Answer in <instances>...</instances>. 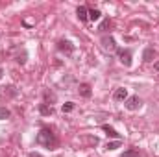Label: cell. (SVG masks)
Returning a JSON list of instances; mask_svg holds the SVG:
<instances>
[{
	"mask_svg": "<svg viewBox=\"0 0 159 157\" xmlns=\"http://www.w3.org/2000/svg\"><path fill=\"white\" fill-rule=\"evenodd\" d=\"M102 129L106 131V135H107V137H111V139H117V141H120V133H117V129H115V128H111L109 124H104V126H102Z\"/></svg>",
	"mask_w": 159,
	"mask_h": 157,
	"instance_id": "cell-7",
	"label": "cell"
},
{
	"mask_svg": "<svg viewBox=\"0 0 159 157\" xmlns=\"http://www.w3.org/2000/svg\"><path fill=\"white\" fill-rule=\"evenodd\" d=\"M126 98H128V91L124 87L115 89V92H113V100L115 102H126Z\"/></svg>",
	"mask_w": 159,
	"mask_h": 157,
	"instance_id": "cell-6",
	"label": "cell"
},
{
	"mask_svg": "<svg viewBox=\"0 0 159 157\" xmlns=\"http://www.w3.org/2000/svg\"><path fill=\"white\" fill-rule=\"evenodd\" d=\"M117 54H119V59L124 67H131V50H128V48H119Z\"/></svg>",
	"mask_w": 159,
	"mask_h": 157,
	"instance_id": "cell-3",
	"label": "cell"
},
{
	"mask_svg": "<svg viewBox=\"0 0 159 157\" xmlns=\"http://www.w3.org/2000/svg\"><path fill=\"white\" fill-rule=\"evenodd\" d=\"M154 56H156L154 48H144V52H143V61L150 63V61H154Z\"/></svg>",
	"mask_w": 159,
	"mask_h": 157,
	"instance_id": "cell-11",
	"label": "cell"
},
{
	"mask_svg": "<svg viewBox=\"0 0 159 157\" xmlns=\"http://www.w3.org/2000/svg\"><path fill=\"white\" fill-rule=\"evenodd\" d=\"M30 157H43V155H41V154H37V152H32V154H30Z\"/></svg>",
	"mask_w": 159,
	"mask_h": 157,
	"instance_id": "cell-19",
	"label": "cell"
},
{
	"mask_svg": "<svg viewBox=\"0 0 159 157\" xmlns=\"http://www.w3.org/2000/svg\"><path fill=\"white\" fill-rule=\"evenodd\" d=\"M76 15H78V19L81 20V22L89 20V9H87L85 6H80L78 9H76Z\"/></svg>",
	"mask_w": 159,
	"mask_h": 157,
	"instance_id": "cell-9",
	"label": "cell"
},
{
	"mask_svg": "<svg viewBox=\"0 0 159 157\" xmlns=\"http://www.w3.org/2000/svg\"><path fill=\"white\" fill-rule=\"evenodd\" d=\"M15 96H17V89H15V85L0 87V100H9V98H15Z\"/></svg>",
	"mask_w": 159,
	"mask_h": 157,
	"instance_id": "cell-4",
	"label": "cell"
},
{
	"mask_svg": "<svg viewBox=\"0 0 159 157\" xmlns=\"http://www.w3.org/2000/svg\"><path fill=\"white\" fill-rule=\"evenodd\" d=\"M100 17H102L100 9H94V7H93V9H89V20H93V22H94V20H98Z\"/></svg>",
	"mask_w": 159,
	"mask_h": 157,
	"instance_id": "cell-13",
	"label": "cell"
},
{
	"mask_svg": "<svg viewBox=\"0 0 159 157\" xmlns=\"http://www.w3.org/2000/svg\"><path fill=\"white\" fill-rule=\"evenodd\" d=\"M2 74H4V70H2V69H0V79H2Z\"/></svg>",
	"mask_w": 159,
	"mask_h": 157,
	"instance_id": "cell-21",
	"label": "cell"
},
{
	"mask_svg": "<svg viewBox=\"0 0 159 157\" xmlns=\"http://www.w3.org/2000/svg\"><path fill=\"white\" fill-rule=\"evenodd\" d=\"M57 50H61V52H65V54H72V52H74V44H72L70 41H59V43H57Z\"/></svg>",
	"mask_w": 159,
	"mask_h": 157,
	"instance_id": "cell-5",
	"label": "cell"
},
{
	"mask_svg": "<svg viewBox=\"0 0 159 157\" xmlns=\"http://www.w3.org/2000/svg\"><path fill=\"white\" fill-rule=\"evenodd\" d=\"M39 113L43 115V117H50V115L54 113V107L48 105L46 102H44V104H39Z\"/></svg>",
	"mask_w": 159,
	"mask_h": 157,
	"instance_id": "cell-10",
	"label": "cell"
},
{
	"mask_svg": "<svg viewBox=\"0 0 159 157\" xmlns=\"http://www.w3.org/2000/svg\"><path fill=\"white\" fill-rule=\"evenodd\" d=\"M107 26H109V19H106V20H104V22H102V24H100V30H102V32H104V30H106V28H107Z\"/></svg>",
	"mask_w": 159,
	"mask_h": 157,
	"instance_id": "cell-18",
	"label": "cell"
},
{
	"mask_svg": "<svg viewBox=\"0 0 159 157\" xmlns=\"http://www.w3.org/2000/svg\"><path fill=\"white\" fill-rule=\"evenodd\" d=\"M9 117H11L9 109H6V107H0V120H7Z\"/></svg>",
	"mask_w": 159,
	"mask_h": 157,
	"instance_id": "cell-15",
	"label": "cell"
},
{
	"mask_svg": "<svg viewBox=\"0 0 159 157\" xmlns=\"http://www.w3.org/2000/svg\"><path fill=\"white\" fill-rule=\"evenodd\" d=\"M107 150H117L120 148V141H113V142H107V146H106Z\"/></svg>",
	"mask_w": 159,
	"mask_h": 157,
	"instance_id": "cell-17",
	"label": "cell"
},
{
	"mask_svg": "<svg viewBox=\"0 0 159 157\" xmlns=\"http://www.w3.org/2000/svg\"><path fill=\"white\" fill-rule=\"evenodd\" d=\"M37 144L41 146H44V148H48V150H56V146H57V137H56V133L52 131V129H48V128H43L39 133H37Z\"/></svg>",
	"mask_w": 159,
	"mask_h": 157,
	"instance_id": "cell-1",
	"label": "cell"
},
{
	"mask_svg": "<svg viewBox=\"0 0 159 157\" xmlns=\"http://www.w3.org/2000/svg\"><path fill=\"white\" fill-rule=\"evenodd\" d=\"M154 69H156V70H159V61L156 63V65H154Z\"/></svg>",
	"mask_w": 159,
	"mask_h": 157,
	"instance_id": "cell-20",
	"label": "cell"
},
{
	"mask_svg": "<svg viewBox=\"0 0 159 157\" xmlns=\"http://www.w3.org/2000/svg\"><path fill=\"white\" fill-rule=\"evenodd\" d=\"M124 105H126V109H128V111H137V109L143 105V102H141V98H139V96H128V98H126V102H124Z\"/></svg>",
	"mask_w": 159,
	"mask_h": 157,
	"instance_id": "cell-2",
	"label": "cell"
},
{
	"mask_svg": "<svg viewBox=\"0 0 159 157\" xmlns=\"http://www.w3.org/2000/svg\"><path fill=\"white\" fill-rule=\"evenodd\" d=\"M102 44H104V48L106 50H115V39L109 35V37H104L102 39Z\"/></svg>",
	"mask_w": 159,
	"mask_h": 157,
	"instance_id": "cell-12",
	"label": "cell"
},
{
	"mask_svg": "<svg viewBox=\"0 0 159 157\" xmlns=\"http://www.w3.org/2000/svg\"><path fill=\"white\" fill-rule=\"evenodd\" d=\"M122 157H139V150L137 148H129V150H126Z\"/></svg>",
	"mask_w": 159,
	"mask_h": 157,
	"instance_id": "cell-14",
	"label": "cell"
},
{
	"mask_svg": "<svg viewBox=\"0 0 159 157\" xmlns=\"http://www.w3.org/2000/svg\"><path fill=\"white\" fill-rule=\"evenodd\" d=\"M78 92H80V96H83V98H91V94H93L91 85L89 83H81L78 87Z\"/></svg>",
	"mask_w": 159,
	"mask_h": 157,
	"instance_id": "cell-8",
	"label": "cell"
},
{
	"mask_svg": "<svg viewBox=\"0 0 159 157\" xmlns=\"http://www.w3.org/2000/svg\"><path fill=\"white\" fill-rule=\"evenodd\" d=\"M72 109H74V104H72V102H67V104L61 105V111H63V113H70Z\"/></svg>",
	"mask_w": 159,
	"mask_h": 157,
	"instance_id": "cell-16",
	"label": "cell"
}]
</instances>
